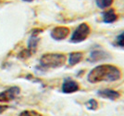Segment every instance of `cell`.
I'll use <instances>...</instances> for the list:
<instances>
[{"label": "cell", "mask_w": 124, "mask_h": 116, "mask_svg": "<svg viewBox=\"0 0 124 116\" xmlns=\"http://www.w3.org/2000/svg\"><path fill=\"white\" fill-rule=\"evenodd\" d=\"M121 72L117 66L110 64L97 65L87 75V81L91 84L100 82H115L120 79Z\"/></svg>", "instance_id": "cell-1"}, {"label": "cell", "mask_w": 124, "mask_h": 116, "mask_svg": "<svg viewBox=\"0 0 124 116\" xmlns=\"http://www.w3.org/2000/svg\"><path fill=\"white\" fill-rule=\"evenodd\" d=\"M67 57L62 53H46L44 54L39 60V66L37 69L41 70H49L62 67L66 63Z\"/></svg>", "instance_id": "cell-2"}, {"label": "cell", "mask_w": 124, "mask_h": 116, "mask_svg": "<svg viewBox=\"0 0 124 116\" xmlns=\"http://www.w3.org/2000/svg\"><path fill=\"white\" fill-rule=\"evenodd\" d=\"M90 32H91V29H90V26L88 25V23L83 22L79 24L77 28L74 30V32L70 36V42L72 44H79V43L83 42L88 38Z\"/></svg>", "instance_id": "cell-3"}, {"label": "cell", "mask_w": 124, "mask_h": 116, "mask_svg": "<svg viewBox=\"0 0 124 116\" xmlns=\"http://www.w3.org/2000/svg\"><path fill=\"white\" fill-rule=\"evenodd\" d=\"M21 93V88L17 85L10 86L9 88L4 90L0 93V102H9L15 99Z\"/></svg>", "instance_id": "cell-4"}, {"label": "cell", "mask_w": 124, "mask_h": 116, "mask_svg": "<svg viewBox=\"0 0 124 116\" xmlns=\"http://www.w3.org/2000/svg\"><path fill=\"white\" fill-rule=\"evenodd\" d=\"M111 56L108 52L105 51L104 49H99V48H93V50L90 53V57L88 58V61L92 62V63H95L98 61H102V60H106L108 58H110Z\"/></svg>", "instance_id": "cell-5"}, {"label": "cell", "mask_w": 124, "mask_h": 116, "mask_svg": "<svg viewBox=\"0 0 124 116\" xmlns=\"http://www.w3.org/2000/svg\"><path fill=\"white\" fill-rule=\"evenodd\" d=\"M80 90V84L71 78H65L62 83L61 91L64 94H72Z\"/></svg>", "instance_id": "cell-6"}, {"label": "cell", "mask_w": 124, "mask_h": 116, "mask_svg": "<svg viewBox=\"0 0 124 116\" xmlns=\"http://www.w3.org/2000/svg\"><path fill=\"white\" fill-rule=\"evenodd\" d=\"M70 34V29L66 26H57L52 29L50 35L55 41H62Z\"/></svg>", "instance_id": "cell-7"}, {"label": "cell", "mask_w": 124, "mask_h": 116, "mask_svg": "<svg viewBox=\"0 0 124 116\" xmlns=\"http://www.w3.org/2000/svg\"><path fill=\"white\" fill-rule=\"evenodd\" d=\"M42 33L41 29H33L31 33V36L29 38V41H28V50L32 54V53L35 52L38 46V43L40 41V38L38 37L39 33Z\"/></svg>", "instance_id": "cell-8"}, {"label": "cell", "mask_w": 124, "mask_h": 116, "mask_svg": "<svg viewBox=\"0 0 124 116\" xmlns=\"http://www.w3.org/2000/svg\"><path fill=\"white\" fill-rule=\"evenodd\" d=\"M97 96L105 99H109V100H114L118 99L120 97L119 92L116 91L114 89H110V88H105V89H101L97 91Z\"/></svg>", "instance_id": "cell-9"}, {"label": "cell", "mask_w": 124, "mask_h": 116, "mask_svg": "<svg viewBox=\"0 0 124 116\" xmlns=\"http://www.w3.org/2000/svg\"><path fill=\"white\" fill-rule=\"evenodd\" d=\"M102 19L103 21L107 24H111L118 20V15L116 13V11L114 8H110L107 11L102 12Z\"/></svg>", "instance_id": "cell-10"}, {"label": "cell", "mask_w": 124, "mask_h": 116, "mask_svg": "<svg viewBox=\"0 0 124 116\" xmlns=\"http://www.w3.org/2000/svg\"><path fill=\"white\" fill-rule=\"evenodd\" d=\"M83 58V52H71L69 55V59H68V63L70 67L75 66L76 64L81 62V60Z\"/></svg>", "instance_id": "cell-11"}, {"label": "cell", "mask_w": 124, "mask_h": 116, "mask_svg": "<svg viewBox=\"0 0 124 116\" xmlns=\"http://www.w3.org/2000/svg\"><path fill=\"white\" fill-rule=\"evenodd\" d=\"M114 0H95V4L100 9L108 8L113 4Z\"/></svg>", "instance_id": "cell-12"}, {"label": "cell", "mask_w": 124, "mask_h": 116, "mask_svg": "<svg viewBox=\"0 0 124 116\" xmlns=\"http://www.w3.org/2000/svg\"><path fill=\"white\" fill-rule=\"evenodd\" d=\"M84 105H85V107L87 108L88 110H90V111H95L98 108V102L95 99H91L88 100Z\"/></svg>", "instance_id": "cell-13"}, {"label": "cell", "mask_w": 124, "mask_h": 116, "mask_svg": "<svg viewBox=\"0 0 124 116\" xmlns=\"http://www.w3.org/2000/svg\"><path fill=\"white\" fill-rule=\"evenodd\" d=\"M115 45L119 48H124V31L119 33L118 36L116 37L115 40Z\"/></svg>", "instance_id": "cell-14"}, {"label": "cell", "mask_w": 124, "mask_h": 116, "mask_svg": "<svg viewBox=\"0 0 124 116\" xmlns=\"http://www.w3.org/2000/svg\"><path fill=\"white\" fill-rule=\"evenodd\" d=\"M19 116H41V114L35 111H23Z\"/></svg>", "instance_id": "cell-15"}, {"label": "cell", "mask_w": 124, "mask_h": 116, "mask_svg": "<svg viewBox=\"0 0 124 116\" xmlns=\"http://www.w3.org/2000/svg\"><path fill=\"white\" fill-rule=\"evenodd\" d=\"M31 53L28 50V49H23L22 51L19 53V55H18V57L20 58H22V59H25V58H28L29 57H31Z\"/></svg>", "instance_id": "cell-16"}, {"label": "cell", "mask_w": 124, "mask_h": 116, "mask_svg": "<svg viewBox=\"0 0 124 116\" xmlns=\"http://www.w3.org/2000/svg\"><path fill=\"white\" fill-rule=\"evenodd\" d=\"M8 109V107L7 105H0V114H2L5 111Z\"/></svg>", "instance_id": "cell-17"}, {"label": "cell", "mask_w": 124, "mask_h": 116, "mask_svg": "<svg viewBox=\"0 0 124 116\" xmlns=\"http://www.w3.org/2000/svg\"><path fill=\"white\" fill-rule=\"evenodd\" d=\"M22 1H23V2H27V3H31L33 0H22Z\"/></svg>", "instance_id": "cell-18"}]
</instances>
